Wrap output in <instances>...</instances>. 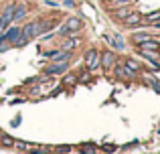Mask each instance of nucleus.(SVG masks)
I'll list each match as a JSON object with an SVG mask.
<instances>
[{"mask_svg": "<svg viewBox=\"0 0 160 154\" xmlns=\"http://www.w3.org/2000/svg\"><path fill=\"white\" fill-rule=\"evenodd\" d=\"M69 71V61H53L51 65L45 67L47 75H65Z\"/></svg>", "mask_w": 160, "mask_h": 154, "instance_id": "1", "label": "nucleus"}, {"mask_svg": "<svg viewBox=\"0 0 160 154\" xmlns=\"http://www.w3.org/2000/svg\"><path fill=\"white\" fill-rule=\"evenodd\" d=\"M83 61H85L87 71H95V69L99 67V53L95 51V49H89V51L85 53V57H83Z\"/></svg>", "mask_w": 160, "mask_h": 154, "instance_id": "2", "label": "nucleus"}, {"mask_svg": "<svg viewBox=\"0 0 160 154\" xmlns=\"http://www.w3.org/2000/svg\"><path fill=\"white\" fill-rule=\"evenodd\" d=\"M122 24H124V27H138V24H144V16H142L140 12H134V10H130L128 14L124 16Z\"/></svg>", "mask_w": 160, "mask_h": 154, "instance_id": "3", "label": "nucleus"}, {"mask_svg": "<svg viewBox=\"0 0 160 154\" xmlns=\"http://www.w3.org/2000/svg\"><path fill=\"white\" fill-rule=\"evenodd\" d=\"M47 59L51 61H71V57H73V53L71 51H63V49H59V51H47L43 53Z\"/></svg>", "mask_w": 160, "mask_h": 154, "instance_id": "4", "label": "nucleus"}, {"mask_svg": "<svg viewBox=\"0 0 160 154\" xmlns=\"http://www.w3.org/2000/svg\"><path fill=\"white\" fill-rule=\"evenodd\" d=\"M99 65H102L106 71H109V69L116 65V53L113 51H106V53H99Z\"/></svg>", "mask_w": 160, "mask_h": 154, "instance_id": "5", "label": "nucleus"}, {"mask_svg": "<svg viewBox=\"0 0 160 154\" xmlns=\"http://www.w3.org/2000/svg\"><path fill=\"white\" fill-rule=\"evenodd\" d=\"M113 75H116L118 79H122V81H124V79H132L134 75H136V73L132 71V69H128L126 67V65H113Z\"/></svg>", "mask_w": 160, "mask_h": 154, "instance_id": "6", "label": "nucleus"}, {"mask_svg": "<svg viewBox=\"0 0 160 154\" xmlns=\"http://www.w3.org/2000/svg\"><path fill=\"white\" fill-rule=\"evenodd\" d=\"M18 31H20L18 27H8V28H6V32H0V39H2L4 43L14 45V43H16V39H18Z\"/></svg>", "mask_w": 160, "mask_h": 154, "instance_id": "7", "label": "nucleus"}, {"mask_svg": "<svg viewBox=\"0 0 160 154\" xmlns=\"http://www.w3.org/2000/svg\"><path fill=\"white\" fill-rule=\"evenodd\" d=\"M79 47V37H73V35H67V39L63 37V43H61V49L63 51H73V49Z\"/></svg>", "mask_w": 160, "mask_h": 154, "instance_id": "8", "label": "nucleus"}, {"mask_svg": "<svg viewBox=\"0 0 160 154\" xmlns=\"http://www.w3.org/2000/svg\"><path fill=\"white\" fill-rule=\"evenodd\" d=\"M63 27H65V28H67V32H69V35H71V32L79 31V28L83 27V20L79 18V16H71V18H67V22L63 24Z\"/></svg>", "mask_w": 160, "mask_h": 154, "instance_id": "9", "label": "nucleus"}, {"mask_svg": "<svg viewBox=\"0 0 160 154\" xmlns=\"http://www.w3.org/2000/svg\"><path fill=\"white\" fill-rule=\"evenodd\" d=\"M140 47V51H160V43L158 41H154V39H148V41H144V43H140L138 45Z\"/></svg>", "mask_w": 160, "mask_h": 154, "instance_id": "10", "label": "nucleus"}, {"mask_svg": "<svg viewBox=\"0 0 160 154\" xmlns=\"http://www.w3.org/2000/svg\"><path fill=\"white\" fill-rule=\"evenodd\" d=\"M132 2H136V0H108L106 8L109 12V10H116V8H120V6H130Z\"/></svg>", "mask_w": 160, "mask_h": 154, "instance_id": "11", "label": "nucleus"}, {"mask_svg": "<svg viewBox=\"0 0 160 154\" xmlns=\"http://www.w3.org/2000/svg\"><path fill=\"white\" fill-rule=\"evenodd\" d=\"M27 10H28V6H24V4H16L14 14H12V22H18V20H22L24 16H27Z\"/></svg>", "mask_w": 160, "mask_h": 154, "instance_id": "12", "label": "nucleus"}, {"mask_svg": "<svg viewBox=\"0 0 160 154\" xmlns=\"http://www.w3.org/2000/svg\"><path fill=\"white\" fill-rule=\"evenodd\" d=\"M130 10H132V8H130V6H120V8H116V10H109V12H112V14L116 16L118 20H124V16L128 14Z\"/></svg>", "mask_w": 160, "mask_h": 154, "instance_id": "13", "label": "nucleus"}, {"mask_svg": "<svg viewBox=\"0 0 160 154\" xmlns=\"http://www.w3.org/2000/svg\"><path fill=\"white\" fill-rule=\"evenodd\" d=\"M124 65H126L128 69H132L134 73H138V71H144V67H142L140 63H136L134 59H126V61H124Z\"/></svg>", "mask_w": 160, "mask_h": 154, "instance_id": "14", "label": "nucleus"}, {"mask_svg": "<svg viewBox=\"0 0 160 154\" xmlns=\"http://www.w3.org/2000/svg\"><path fill=\"white\" fill-rule=\"evenodd\" d=\"M113 47L120 49V51H124V49H126V41H124V37H122V35H113Z\"/></svg>", "mask_w": 160, "mask_h": 154, "instance_id": "15", "label": "nucleus"}, {"mask_svg": "<svg viewBox=\"0 0 160 154\" xmlns=\"http://www.w3.org/2000/svg\"><path fill=\"white\" fill-rule=\"evenodd\" d=\"M148 39H152V37H150V35H146V32H142V35H134V37H132V43L138 47L140 43H144V41H148Z\"/></svg>", "mask_w": 160, "mask_h": 154, "instance_id": "16", "label": "nucleus"}, {"mask_svg": "<svg viewBox=\"0 0 160 154\" xmlns=\"http://www.w3.org/2000/svg\"><path fill=\"white\" fill-rule=\"evenodd\" d=\"M75 81H77V77H75L73 73H69V75H67L65 79H63V85H73Z\"/></svg>", "mask_w": 160, "mask_h": 154, "instance_id": "17", "label": "nucleus"}, {"mask_svg": "<svg viewBox=\"0 0 160 154\" xmlns=\"http://www.w3.org/2000/svg\"><path fill=\"white\" fill-rule=\"evenodd\" d=\"M158 18H160V10L150 12V14H146V16H144V20H158Z\"/></svg>", "mask_w": 160, "mask_h": 154, "instance_id": "18", "label": "nucleus"}, {"mask_svg": "<svg viewBox=\"0 0 160 154\" xmlns=\"http://www.w3.org/2000/svg\"><path fill=\"white\" fill-rule=\"evenodd\" d=\"M0 142H2L4 146H12V144H14V140H10V138H6V136H2V138H0Z\"/></svg>", "mask_w": 160, "mask_h": 154, "instance_id": "19", "label": "nucleus"}, {"mask_svg": "<svg viewBox=\"0 0 160 154\" xmlns=\"http://www.w3.org/2000/svg\"><path fill=\"white\" fill-rule=\"evenodd\" d=\"M63 6H67V8H75V2H73V0H63Z\"/></svg>", "mask_w": 160, "mask_h": 154, "instance_id": "20", "label": "nucleus"}, {"mask_svg": "<svg viewBox=\"0 0 160 154\" xmlns=\"http://www.w3.org/2000/svg\"><path fill=\"white\" fill-rule=\"evenodd\" d=\"M45 4L47 6H59V2H55V0H45Z\"/></svg>", "mask_w": 160, "mask_h": 154, "instance_id": "21", "label": "nucleus"}, {"mask_svg": "<svg viewBox=\"0 0 160 154\" xmlns=\"http://www.w3.org/2000/svg\"><path fill=\"white\" fill-rule=\"evenodd\" d=\"M31 154H47V150H43V148H39V150H31Z\"/></svg>", "mask_w": 160, "mask_h": 154, "instance_id": "22", "label": "nucleus"}, {"mask_svg": "<svg viewBox=\"0 0 160 154\" xmlns=\"http://www.w3.org/2000/svg\"><path fill=\"white\" fill-rule=\"evenodd\" d=\"M2 31H6V28H4V24H2V18H0V32Z\"/></svg>", "mask_w": 160, "mask_h": 154, "instance_id": "23", "label": "nucleus"}, {"mask_svg": "<svg viewBox=\"0 0 160 154\" xmlns=\"http://www.w3.org/2000/svg\"><path fill=\"white\" fill-rule=\"evenodd\" d=\"M154 27H156V28H160V18H158V22H154Z\"/></svg>", "mask_w": 160, "mask_h": 154, "instance_id": "24", "label": "nucleus"}, {"mask_svg": "<svg viewBox=\"0 0 160 154\" xmlns=\"http://www.w3.org/2000/svg\"><path fill=\"white\" fill-rule=\"evenodd\" d=\"M103 2H108V0H103Z\"/></svg>", "mask_w": 160, "mask_h": 154, "instance_id": "25", "label": "nucleus"}]
</instances>
